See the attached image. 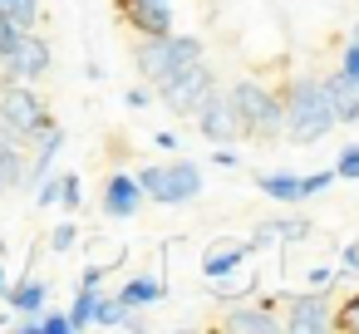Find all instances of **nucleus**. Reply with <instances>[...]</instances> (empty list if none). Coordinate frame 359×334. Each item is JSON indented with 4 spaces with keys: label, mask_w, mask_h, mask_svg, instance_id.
Instances as JSON below:
<instances>
[{
    "label": "nucleus",
    "mask_w": 359,
    "mask_h": 334,
    "mask_svg": "<svg viewBox=\"0 0 359 334\" xmlns=\"http://www.w3.org/2000/svg\"><path fill=\"white\" fill-rule=\"evenodd\" d=\"M280 99H285V133H290L300 148L320 143V138L334 128V109H330L325 79L300 74V79H290V84L280 89Z\"/></svg>",
    "instance_id": "nucleus-1"
},
{
    "label": "nucleus",
    "mask_w": 359,
    "mask_h": 334,
    "mask_svg": "<svg viewBox=\"0 0 359 334\" xmlns=\"http://www.w3.org/2000/svg\"><path fill=\"white\" fill-rule=\"evenodd\" d=\"M226 109L241 138H280L285 133V99L280 89H261L256 79H236L226 89Z\"/></svg>",
    "instance_id": "nucleus-2"
},
{
    "label": "nucleus",
    "mask_w": 359,
    "mask_h": 334,
    "mask_svg": "<svg viewBox=\"0 0 359 334\" xmlns=\"http://www.w3.org/2000/svg\"><path fill=\"white\" fill-rule=\"evenodd\" d=\"M197 60H207V50H202L197 35H182V30H172V35H138V45H133V64H138V74L153 89H163L172 74H182Z\"/></svg>",
    "instance_id": "nucleus-3"
},
{
    "label": "nucleus",
    "mask_w": 359,
    "mask_h": 334,
    "mask_svg": "<svg viewBox=\"0 0 359 334\" xmlns=\"http://www.w3.org/2000/svg\"><path fill=\"white\" fill-rule=\"evenodd\" d=\"M0 128H6L20 148L35 143V138L50 128L45 99H40L35 89H25V84H6V94H0Z\"/></svg>",
    "instance_id": "nucleus-4"
},
{
    "label": "nucleus",
    "mask_w": 359,
    "mask_h": 334,
    "mask_svg": "<svg viewBox=\"0 0 359 334\" xmlns=\"http://www.w3.org/2000/svg\"><path fill=\"white\" fill-rule=\"evenodd\" d=\"M138 187H143L148 202L177 207V202H192L202 192V172L192 162H158V167H143L138 172Z\"/></svg>",
    "instance_id": "nucleus-5"
},
{
    "label": "nucleus",
    "mask_w": 359,
    "mask_h": 334,
    "mask_svg": "<svg viewBox=\"0 0 359 334\" xmlns=\"http://www.w3.org/2000/svg\"><path fill=\"white\" fill-rule=\"evenodd\" d=\"M217 89V74H212V64L207 60H197V64H187L182 74H172L158 94H163V104L172 109V113H182V118H192L197 109H202V99Z\"/></svg>",
    "instance_id": "nucleus-6"
},
{
    "label": "nucleus",
    "mask_w": 359,
    "mask_h": 334,
    "mask_svg": "<svg viewBox=\"0 0 359 334\" xmlns=\"http://www.w3.org/2000/svg\"><path fill=\"white\" fill-rule=\"evenodd\" d=\"M6 64V84H35V79H45L50 74V45L35 35V30H20V40H15V50L0 60Z\"/></svg>",
    "instance_id": "nucleus-7"
},
{
    "label": "nucleus",
    "mask_w": 359,
    "mask_h": 334,
    "mask_svg": "<svg viewBox=\"0 0 359 334\" xmlns=\"http://www.w3.org/2000/svg\"><path fill=\"white\" fill-rule=\"evenodd\" d=\"M114 11L123 25H133L138 35H172L177 15H172V0H114Z\"/></svg>",
    "instance_id": "nucleus-8"
},
{
    "label": "nucleus",
    "mask_w": 359,
    "mask_h": 334,
    "mask_svg": "<svg viewBox=\"0 0 359 334\" xmlns=\"http://www.w3.org/2000/svg\"><path fill=\"white\" fill-rule=\"evenodd\" d=\"M280 329H295V334H320V329H330V295H325V290L295 295V300L285 305V314H280Z\"/></svg>",
    "instance_id": "nucleus-9"
},
{
    "label": "nucleus",
    "mask_w": 359,
    "mask_h": 334,
    "mask_svg": "<svg viewBox=\"0 0 359 334\" xmlns=\"http://www.w3.org/2000/svg\"><path fill=\"white\" fill-rule=\"evenodd\" d=\"M192 118H197V128H202L207 143H236V138H241V133H236V118H231V109H226V94H217V89L202 99V109H197Z\"/></svg>",
    "instance_id": "nucleus-10"
},
{
    "label": "nucleus",
    "mask_w": 359,
    "mask_h": 334,
    "mask_svg": "<svg viewBox=\"0 0 359 334\" xmlns=\"http://www.w3.org/2000/svg\"><path fill=\"white\" fill-rule=\"evenodd\" d=\"M143 202H148V197H143L138 177H128V172H114V177L104 182V211H109L114 221H128V216H133Z\"/></svg>",
    "instance_id": "nucleus-11"
},
{
    "label": "nucleus",
    "mask_w": 359,
    "mask_h": 334,
    "mask_svg": "<svg viewBox=\"0 0 359 334\" xmlns=\"http://www.w3.org/2000/svg\"><path fill=\"white\" fill-rule=\"evenodd\" d=\"M231 309L222 314V329H231V334H271V329H280V314H271L266 305H236V300H226Z\"/></svg>",
    "instance_id": "nucleus-12"
},
{
    "label": "nucleus",
    "mask_w": 359,
    "mask_h": 334,
    "mask_svg": "<svg viewBox=\"0 0 359 334\" xmlns=\"http://www.w3.org/2000/svg\"><path fill=\"white\" fill-rule=\"evenodd\" d=\"M325 94H330L334 123H354L359 118V79H349L344 69H334V74H325Z\"/></svg>",
    "instance_id": "nucleus-13"
},
{
    "label": "nucleus",
    "mask_w": 359,
    "mask_h": 334,
    "mask_svg": "<svg viewBox=\"0 0 359 334\" xmlns=\"http://www.w3.org/2000/svg\"><path fill=\"white\" fill-rule=\"evenodd\" d=\"M251 260V241H217V246H207V256H202V275L207 280H222L226 270H236V265H246Z\"/></svg>",
    "instance_id": "nucleus-14"
},
{
    "label": "nucleus",
    "mask_w": 359,
    "mask_h": 334,
    "mask_svg": "<svg viewBox=\"0 0 359 334\" xmlns=\"http://www.w3.org/2000/svg\"><path fill=\"white\" fill-rule=\"evenodd\" d=\"M0 300H11V309H20V314H40L45 300H50V285H45L40 275H25L20 285H6V295H0Z\"/></svg>",
    "instance_id": "nucleus-15"
},
{
    "label": "nucleus",
    "mask_w": 359,
    "mask_h": 334,
    "mask_svg": "<svg viewBox=\"0 0 359 334\" xmlns=\"http://www.w3.org/2000/svg\"><path fill=\"white\" fill-rule=\"evenodd\" d=\"M256 187H261L266 197L285 202V207H290V202H305V197H300V177H295V172H261V177H256Z\"/></svg>",
    "instance_id": "nucleus-16"
},
{
    "label": "nucleus",
    "mask_w": 359,
    "mask_h": 334,
    "mask_svg": "<svg viewBox=\"0 0 359 334\" xmlns=\"http://www.w3.org/2000/svg\"><path fill=\"white\" fill-rule=\"evenodd\" d=\"M118 300L133 305V309H143V305H158V300H163V285H158L153 275H133V280H123Z\"/></svg>",
    "instance_id": "nucleus-17"
},
{
    "label": "nucleus",
    "mask_w": 359,
    "mask_h": 334,
    "mask_svg": "<svg viewBox=\"0 0 359 334\" xmlns=\"http://www.w3.org/2000/svg\"><path fill=\"white\" fill-rule=\"evenodd\" d=\"M99 300H104V290H99V285H79V295H74V309H69V329H84V324H94V314H99Z\"/></svg>",
    "instance_id": "nucleus-18"
},
{
    "label": "nucleus",
    "mask_w": 359,
    "mask_h": 334,
    "mask_svg": "<svg viewBox=\"0 0 359 334\" xmlns=\"http://www.w3.org/2000/svg\"><path fill=\"white\" fill-rule=\"evenodd\" d=\"M0 15H11L20 30L40 25V0H0Z\"/></svg>",
    "instance_id": "nucleus-19"
},
{
    "label": "nucleus",
    "mask_w": 359,
    "mask_h": 334,
    "mask_svg": "<svg viewBox=\"0 0 359 334\" xmlns=\"http://www.w3.org/2000/svg\"><path fill=\"white\" fill-rule=\"evenodd\" d=\"M310 231H315L310 216H280V221H271V236L276 241H305Z\"/></svg>",
    "instance_id": "nucleus-20"
},
{
    "label": "nucleus",
    "mask_w": 359,
    "mask_h": 334,
    "mask_svg": "<svg viewBox=\"0 0 359 334\" xmlns=\"http://www.w3.org/2000/svg\"><path fill=\"white\" fill-rule=\"evenodd\" d=\"M330 329H344V334H359V290L349 300H339V309L330 314Z\"/></svg>",
    "instance_id": "nucleus-21"
},
{
    "label": "nucleus",
    "mask_w": 359,
    "mask_h": 334,
    "mask_svg": "<svg viewBox=\"0 0 359 334\" xmlns=\"http://www.w3.org/2000/svg\"><path fill=\"white\" fill-rule=\"evenodd\" d=\"M334 182H359V143H349L334 162Z\"/></svg>",
    "instance_id": "nucleus-22"
},
{
    "label": "nucleus",
    "mask_w": 359,
    "mask_h": 334,
    "mask_svg": "<svg viewBox=\"0 0 359 334\" xmlns=\"http://www.w3.org/2000/svg\"><path fill=\"white\" fill-rule=\"evenodd\" d=\"M79 202H84V187H79L74 172H65V177H60V207H65V211H79Z\"/></svg>",
    "instance_id": "nucleus-23"
},
{
    "label": "nucleus",
    "mask_w": 359,
    "mask_h": 334,
    "mask_svg": "<svg viewBox=\"0 0 359 334\" xmlns=\"http://www.w3.org/2000/svg\"><path fill=\"white\" fill-rule=\"evenodd\" d=\"M330 182H334V167H325V172H305V177H300V197H320Z\"/></svg>",
    "instance_id": "nucleus-24"
},
{
    "label": "nucleus",
    "mask_w": 359,
    "mask_h": 334,
    "mask_svg": "<svg viewBox=\"0 0 359 334\" xmlns=\"http://www.w3.org/2000/svg\"><path fill=\"white\" fill-rule=\"evenodd\" d=\"M74 241H79V226H74V221H60V226L50 231V251H69Z\"/></svg>",
    "instance_id": "nucleus-25"
},
{
    "label": "nucleus",
    "mask_w": 359,
    "mask_h": 334,
    "mask_svg": "<svg viewBox=\"0 0 359 334\" xmlns=\"http://www.w3.org/2000/svg\"><path fill=\"white\" fill-rule=\"evenodd\" d=\"M15 40H20V25H15L11 15H0V60L15 50Z\"/></svg>",
    "instance_id": "nucleus-26"
},
{
    "label": "nucleus",
    "mask_w": 359,
    "mask_h": 334,
    "mask_svg": "<svg viewBox=\"0 0 359 334\" xmlns=\"http://www.w3.org/2000/svg\"><path fill=\"white\" fill-rule=\"evenodd\" d=\"M35 202H40V207H55V202H60V177H50V172H45V177H40V187H35Z\"/></svg>",
    "instance_id": "nucleus-27"
},
{
    "label": "nucleus",
    "mask_w": 359,
    "mask_h": 334,
    "mask_svg": "<svg viewBox=\"0 0 359 334\" xmlns=\"http://www.w3.org/2000/svg\"><path fill=\"white\" fill-rule=\"evenodd\" d=\"M40 334H69V314L45 309V314H40Z\"/></svg>",
    "instance_id": "nucleus-28"
},
{
    "label": "nucleus",
    "mask_w": 359,
    "mask_h": 334,
    "mask_svg": "<svg viewBox=\"0 0 359 334\" xmlns=\"http://www.w3.org/2000/svg\"><path fill=\"white\" fill-rule=\"evenodd\" d=\"M349 79H359V40H349V50H344V64H339Z\"/></svg>",
    "instance_id": "nucleus-29"
},
{
    "label": "nucleus",
    "mask_w": 359,
    "mask_h": 334,
    "mask_svg": "<svg viewBox=\"0 0 359 334\" xmlns=\"http://www.w3.org/2000/svg\"><path fill=\"white\" fill-rule=\"evenodd\" d=\"M339 265H344V270H359V241H349V246L339 251Z\"/></svg>",
    "instance_id": "nucleus-30"
},
{
    "label": "nucleus",
    "mask_w": 359,
    "mask_h": 334,
    "mask_svg": "<svg viewBox=\"0 0 359 334\" xmlns=\"http://www.w3.org/2000/svg\"><path fill=\"white\" fill-rule=\"evenodd\" d=\"M123 104H128V109H148V89H128Z\"/></svg>",
    "instance_id": "nucleus-31"
},
{
    "label": "nucleus",
    "mask_w": 359,
    "mask_h": 334,
    "mask_svg": "<svg viewBox=\"0 0 359 334\" xmlns=\"http://www.w3.org/2000/svg\"><path fill=\"white\" fill-rule=\"evenodd\" d=\"M153 143H158V148H163V153H172V148H177V133H158V138H153Z\"/></svg>",
    "instance_id": "nucleus-32"
},
{
    "label": "nucleus",
    "mask_w": 359,
    "mask_h": 334,
    "mask_svg": "<svg viewBox=\"0 0 359 334\" xmlns=\"http://www.w3.org/2000/svg\"><path fill=\"white\" fill-rule=\"evenodd\" d=\"M0 295H6V260H0Z\"/></svg>",
    "instance_id": "nucleus-33"
}]
</instances>
